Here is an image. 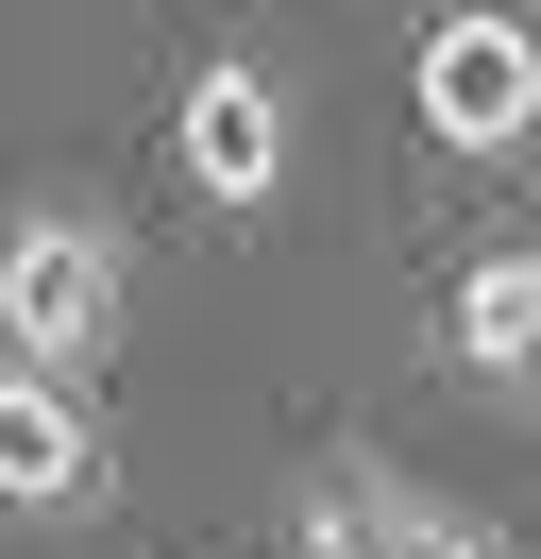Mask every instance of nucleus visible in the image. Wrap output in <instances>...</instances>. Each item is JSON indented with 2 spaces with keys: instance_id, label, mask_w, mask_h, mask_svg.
Listing matches in <instances>:
<instances>
[{
  "instance_id": "1",
  "label": "nucleus",
  "mask_w": 541,
  "mask_h": 559,
  "mask_svg": "<svg viewBox=\"0 0 541 559\" xmlns=\"http://www.w3.org/2000/svg\"><path fill=\"white\" fill-rule=\"evenodd\" d=\"M119 272H135V254H119L101 204H17V221H0V356L85 373V356L119 340V306H135Z\"/></svg>"
},
{
  "instance_id": "2",
  "label": "nucleus",
  "mask_w": 541,
  "mask_h": 559,
  "mask_svg": "<svg viewBox=\"0 0 541 559\" xmlns=\"http://www.w3.org/2000/svg\"><path fill=\"white\" fill-rule=\"evenodd\" d=\"M423 136L440 153H525L541 136V35L507 17V0H457V17H423Z\"/></svg>"
},
{
  "instance_id": "3",
  "label": "nucleus",
  "mask_w": 541,
  "mask_h": 559,
  "mask_svg": "<svg viewBox=\"0 0 541 559\" xmlns=\"http://www.w3.org/2000/svg\"><path fill=\"white\" fill-rule=\"evenodd\" d=\"M288 543H304V559H507L457 491L389 475V457H322V475H304V509H288Z\"/></svg>"
},
{
  "instance_id": "4",
  "label": "nucleus",
  "mask_w": 541,
  "mask_h": 559,
  "mask_svg": "<svg viewBox=\"0 0 541 559\" xmlns=\"http://www.w3.org/2000/svg\"><path fill=\"white\" fill-rule=\"evenodd\" d=\"M169 153H187V187H203L220 221L288 204V85H270L254 51H203L187 103H169Z\"/></svg>"
},
{
  "instance_id": "5",
  "label": "nucleus",
  "mask_w": 541,
  "mask_h": 559,
  "mask_svg": "<svg viewBox=\"0 0 541 559\" xmlns=\"http://www.w3.org/2000/svg\"><path fill=\"white\" fill-rule=\"evenodd\" d=\"M101 491V424L51 356H0V509H85Z\"/></svg>"
},
{
  "instance_id": "6",
  "label": "nucleus",
  "mask_w": 541,
  "mask_h": 559,
  "mask_svg": "<svg viewBox=\"0 0 541 559\" xmlns=\"http://www.w3.org/2000/svg\"><path fill=\"white\" fill-rule=\"evenodd\" d=\"M457 356L491 390L541 373V254H473V272H457Z\"/></svg>"
}]
</instances>
